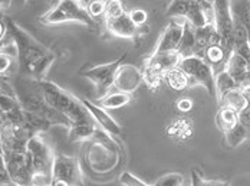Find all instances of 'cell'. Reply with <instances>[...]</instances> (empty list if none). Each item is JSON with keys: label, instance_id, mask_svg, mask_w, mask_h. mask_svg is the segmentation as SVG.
<instances>
[{"label": "cell", "instance_id": "1", "mask_svg": "<svg viewBox=\"0 0 250 186\" xmlns=\"http://www.w3.org/2000/svg\"><path fill=\"white\" fill-rule=\"evenodd\" d=\"M39 87H41V93H42L45 101L50 107H53L55 110L65 114L72 123L94 120L92 114L89 113V110L86 107L83 106L81 98L78 100L76 97L69 94L68 91H65L58 84L43 80L39 81Z\"/></svg>", "mask_w": 250, "mask_h": 186}, {"label": "cell", "instance_id": "2", "mask_svg": "<svg viewBox=\"0 0 250 186\" xmlns=\"http://www.w3.org/2000/svg\"><path fill=\"white\" fill-rule=\"evenodd\" d=\"M27 153L32 160V185H52L55 152L43 133H35L27 141Z\"/></svg>", "mask_w": 250, "mask_h": 186}, {"label": "cell", "instance_id": "3", "mask_svg": "<svg viewBox=\"0 0 250 186\" xmlns=\"http://www.w3.org/2000/svg\"><path fill=\"white\" fill-rule=\"evenodd\" d=\"M1 18L4 19L6 26H7V33L6 35L18 46V51H19V56H18L19 70H21L22 74L26 75V72L30 68V65L35 61L41 59L42 56L48 55L50 51L46 49L39 41H36L30 33H27L25 29H22V27L19 26L15 21H12L9 16H4V13H1Z\"/></svg>", "mask_w": 250, "mask_h": 186}, {"label": "cell", "instance_id": "4", "mask_svg": "<svg viewBox=\"0 0 250 186\" xmlns=\"http://www.w3.org/2000/svg\"><path fill=\"white\" fill-rule=\"evenodd\" d=\"M41 22L46 26L76 22L92 27L95 25V18L89 13L88 6L79 0H58L56 6L41 18Z\"/></svg>", "mask_w": 250, "mask_h": 186}, {"label": "cell", "instance_id": "5", "mask_svg": "<svg viewBox=\"0 0 250 186\" xmlns=\"http://www.w3.org/2000/svg\"><path fill=\"white\" fill-rule=\"evenodd\" d=\"M178 67L187 74L190 87H204L208 95L216 98V71L203 56L191 55L187 58H181Z\"/></svg>", "mask_w": 250, "mask_h": 186}, {"label": "cell", "instance_id": "6", "mask_svg": "<svg viewBox=\"0 0 250 186\" xmlns=\"http://www.w3.org/2000/svg\"><path fill=\"white\" fill-rule=\"evenodd\" d=\"M180 59L181 56L177 52L152 53L146 61V65L143 70L144 82L150 88H158L161 81H164L166 72L177 67Z\"/></svg>", "mask_w": 250, "mask_h": 186}, {"label": "cell", "instance_id": "7", "mask_svg": "<svg viewBox=\"0 0 250 186\" xmlns=\"http://www.w3.org/2000/svg\"><path fill=\"white\" fill-rule=\"evenodd\" d=\"M125 56L126 55H123L117 61H112V62H108V64H102V65H97V67H92V68L85 70V71L81 72L85 78H88L94 84L98 100L102 98V97H105L109 93L111 87H114L117 72H118L120 67L124 64Z\"/></svg>", "mask_w": 250, "mask_h": 186}, {"label": "cell", "instance_id": "8", "mask_svg": "<svg viewBox=\"0 0 250 186\" xmlns=\"http://www.w3.org/2000/svg\"><path fill=\"white\" fill-rule=\"evenodd\" d=\"M213 4L216 13L214 26L222 38V45L226 53L230 58L234 52V18L231 12V3L230 0H213Z\"/></svg>", "mask_w": 250, "mask_h": 186}, {"label": "cell", "instance_id": "9", "mask_svg": "<svg viewBox=\"0 0 250 186\" xmlns=\"http://www.w3.org/2000/svg\"><path fill=\"white\" fill-rule=\"evenodd\" d=\"M0 155L6 160L9 175L12 178L13 185H32L33 178V167L32 160L29 158L27 149L26 150H1Z\"/></svg>", "mask_w": 250, "mask_h": 186}, {"label": "cell", "instance_id": "10", "mask_svg": "<svg viewBox=\"0 0 250 186\" xmlns=\"http://www.w3.org/2000/svg\"><path fill=\"white\" fill-rule=\"evenodd\" d=\"M52 185L71 186L82 185V170L79 166V162L74 156H65V155H56L53 163V172H52Z\"/></svg>", "mask_w": 250, "mask_h": 186}, {"label": "cell", "instance_id": "11", "mask_svg": "<svg viewBox=\"0 0 250 186\" xmlns=\"http://www.w3.org/2000/svg\"><path fill=\"white\" fill-rule=\"evenodd\" d=\"M186 19L194 27H203L216 23L214 4L208 0H190Z\"/></svg>", "mask_w": 250, "mask_h": 186}, {"label": "cell", "instance_id": "12", "mask_svg": "<svg viewBox=\"0 0 250 186\" xmlns=\"http://www.w3.org/2000/svg\"><path fill=\"white\" fill-rule=\"evenodd\" d=\"M184 22L186 21L173 19V22L168 23V26L166 27L164 32L161 33L152 53L177 52L178 45L183 38V32H184Z\"/></svg>", "mask_w": 250, "mask_h": 186}, {"label": "cell", "instance_id": "13", "mask_svg": "<svg viewBox=\"0 0 250 186\" xmlns=\"http://www.w3.org/2000/svg\"><path fill=\"white\" fill-rule=\"evenodd\" d=\"M143 81H144V77H143L141 70H138L137 67H134L131 64H123L117 72L114 87L118 91L132 94L141 85Z\"/></svg>", "mask_w": 250, "mask_h": 186}, {"label": "cell", "instance_id": "14", "mask_svg": "<svg viewBox=\"0 0 250 186\" xmlns=\"http://www.w3.org/2000/svg\"><path fill=\"white\" fill-rule=\"evenodd\" d=\"M104 23H105L108 33H111L112 36H117V38H124V39H134L140 30V27L132 22L128 12H125L124 15H121L118 18L104 19Z\"/></svg>", "mask_w": 250, "mask_h": 186}, {"label": "cell", "instance_id": "15", "mask_svg": "<svg viewBox=\"0 0 250 186\" xmlns=\"http://www.w3.org/2000/svg\"><path fill=\"white\" fill-rule=\"evenodd\" d=\"M81 101L83 103V106L89 110V113L92 114V117L95 118V121L100 124L104 130H106L112 136H121L123 134V129L121 126L115 121V118L112 116H109V113L106 111L105 107L101 104H94L92 101L86 100V98H81Z\"/></svg>", "mask_w": 250, "mask_h": 186}, {"label": "cell", "instance_id": "16", "mask_svg": "<svg viewBox=\"0 0 250 186\" xmlns=\"http://www.w3.org/2000/svg\"><path fill=\"white\" fill-rule=\"evenodd\" d=\"M226 70L230 72V75L236 80V82L243 87L248 82V71H249V62L240 56L237 52L231 53V56L227 61Z\"/></svg>", "mask_w": 250, "mask_h": 186}, {"label": "cell", "instance_id": "17", "mask_svg": "<svg viewBox=\"0 0 250 186\" xmlns=\"http://www.w3.org/2000/svg\"><path fill=\"white\" fill-rule=\"evenodd\" d=\"M97 130H98V123L95 121V118L81 123H72V126L69 127V141L75 143V141L94 139Z\"/></svg>", "mask_w": 250, "mask_h": 186}, {"label": "cell", "instance_id": "18", "mask_svg": "<svg viewBox=\"0 0 250 186\" xmlns=\"http://www.w3.org/2000/svg\"><path fill=\"white\" fill-rule=\"evenodd\" d=\"M203 58L213 67V70L216 72L226 70V65H227V61H229V56H227L222 44H210L206 48Z\"/></svg>", "mask_w": 250, "mask_h": 186}, {"label": "cell", "instance_id": "19", "mask_svg": "<svg viewBox=\"0 0 250 186\" xmlns=\"http://www.w3.org/2000/svg\"><path fill=\"white\" fill-rule=\"evenodd\" d=\"M177 53L181 58H187V56H191L196 53V27L193 26L187 19L184 22V32H183V38L178 45Z\"/></svg>", "mask_w": 250, "mask_h": 186}, {"label": "cell", "instance_id": "20", "mask_svg": "<svg viewBox=\"0 0 250 186\" xmlns=\"http://www.w3.org/2000/svg\"><path fill=\"white\" fill-rule=\"evenodd\" d=\"M239 87L240 85L230 75V72L227 70H222V71L216 72V100L219 103L222 101V98L229 91L239 88Z\"/></svg>", "mask_w": 250, "mask_h": 186}, {"label": "cell", "instance_id": "21", "mask_svg": "<svg viewBox=\"0 0 250 186\" xmlns=\"http://www.w3.org/2000/svg\"><path fill=\"white\" fill-rule=\"evenodd\" d=\"M164 81L167 82V85L174 90V91H184L187 88H190V80L187 77V74L177 65L174 68H171L170 71L166 72Z\"/></svg>", "mask_w": 250, "mask_h": 186}, {"label": "cell", "instance_id": "22", "mask_svg": "<svg viewBox=\"0 0 250 186\" xmlns=\"http://www.w3.org/2000/svg\"><path fill=\"white\" fill-rule=\"evenodd\" d=\"M239 123V113L233 110L231 107L220 106V110L216 114V124L217 127L226 133L231 127H234Z\"/></svg>", "mask_w": 250, "mask_h": 186}, {"label": "cell", "instance_id": "23", "mask_svg": "<svg viewBox=\"0 0 250 186\" xmlns=\"http://www.w3.org/2000/svg\"><path fill=\"white\" fill-rule=\"evenodd\" d=\"M220 106L231 107L233 110H236L237 113H240L242 110H245L248 107V98L242 90V87L234 88L231 91H229L225 97L222 98V101L219 103Z\"/></svg>", "mask_w": 250, "mask_h": 186}, {"label": "cell", "instance_id": "24", "mask_svg": "<svg viewBox=\"0 0 250 186\" xmlns=\"http://www.w3.org/2000/svg\"><path fill=\"white\" fill-rule=\"evenodd\" d=\"M131 95L129 93H108L105 97L100 98V104L105 107L106 110H115V108H121V107L126 106L131 101Z\"/></svg>", "mask_w": 250, "mask_h": 186}, {"label": "cell", "instance_id": "25", "mask_svg": "<svg viewBox=\"0 0 250 186\" xmlns=\"http://www.w3.org/2000/svg\"><path fill=\"white\" fill-rule=\"evenodd\" d=\"M250 132L239 121L234 127H231L230 130H227L225 133L226 143L229 147L234 149V147H239L248 137H249Z\"/></svg>", "mask_w": 250, "mask_h": 186}, {"label": "cell", "instance_id": "26", "mask_svg": "<svg viewBox=\"0 0 250 186\" xmlns=\"http://www.w3.org/2000/svg\"><path fill=\"white\" fill-rule=\"evenodd\" d=\"M231 12L234 21L242 22L250 30V0H239L231 4Z\"/></svg>", "mask_w": 250, "mask_h": 186}, {"label": "cell", "instance_id": "27", "mask_svg": "<svg viewBox=\"0 0 250 186\" xmlns=\"http://www.w3.org/2000/svg\"><path fill=\"white\" fill-rule=\"evenodd\" d=\"M190 0H171V3L167 7V16L170 19H180L186 21L187 9H188Z\"/></svg>", "mask_w": 250, "mask_h": 186}, {"label": "cell", "instance_id": "28", "mask_svg": "<svg viewBox=\"0 0 250 186\" xmlns=\"http://www.w3.org/2000/svg\"><path fill=\"white\" fill-rule=\"evenodd\" d=\"M19 70V61L7 53L0 52V72H1V78H6V75L9 77L15 70Z\"/></svg>", "mask_w": 250, "mask_h": 186}, {"label": "cell", "instance_id": "29", "mask_svg": "<svg viewBox=\"0 0 250 186\" xmlns=\"http://www.w3.org/2000/svg\"><path fill=\"white\" fill-rule=\"evenodd\" d=\"M125 9L121 0H106V10L104 19H112L124 15Z\"/></svg>", "mask_w": 250, "mask_h": 186}, {"label": "cell", "instance_id": "30", "mask_svg": "<svg viewBox=\"0 0 250 186\" xmlns=\"http://www.w3.org/2000/svg\"><path fill=\"white\" fill-rule=\"evenodd\" d=\"M183 184H184V176L177 172L167 173V175L161 176L160 179H157V182H155V185L160 186H180Z\"/></svg>", "mask_w": 250, "mask_h": 186}, {"label": "cell", "instance_id": "31", "mask_svg": "<svg viewBox=\"0 0 250 186\" xmlns=\"http://www.w3.org/2000/svg\"><path fill=\"white\" fill-rule=\"evenodd\" d=\"M88 10L95 19L104 18L106 10V0H91V3L88 4Z\"/></svg>", "mask_w": 250, "mask_h": 186}, {"label": "cell", "instance_id": "32", "mask_svg": "<svg viewBox=\"0 0 250 186\" xmlns=\"http://www.w3.org/2000/svg\"><path fill=\"white\" fill-rule=\"evenodd\" d=\"M129 16H131L132 22H134L138 27L144 26L146 22H147V18H148L147 12L143 10V9H134V10H131V12H129Z\"/></svg>", "mask_w": 250, "mask_h": 186}, {"label": "cell", "instance_id": "33", "mask_svg": "<svg viewBox=\"0 0 250 186\" xmlns=\"http://www.w3.org/2000/svg\"><path fill=\"white\" fill-rule=\"evenodd\" d=\"M120 184L125 186H143L146 185V182H143L140 178L134 176L131 172H124L120 178Z\"/></svg>", "mask_w": 250, "mask_h": 186}, {"label": "cell", "instance_id": "34", "mask_svg": "<svg viewBox=\"0 0 250 186\" xmlns=\"http://www.w3.org/2000/svg\"><path fill=\"white\" fill-rule=\"evenodd\" d=\"M0 184L1 185H13L12 182V178L9 175V170H7V164H6V160L3 158V155H0Z\"/></svg>", "mask_w": 250, "mask_h": 186}, {"label": "cell", "instance_id": "35", "mask_svg": "<svg viewBox=\"0 0 250 186\" xmlns=\"http://www.w3.org/2000/svg\"><path fill=\"white\" fill-rule=\"evenodd\" d=\"M239 121L250 132V106H248L245 110L239 113Z\"/></svg>", "mask_w": 250, "mask_h": 186}, {"label": "cell", "instance_id": "36", "mask_svg": "<svg viewBox=\"0 0 250 186\" xmlns=\"http://www.w3.org/2000/svg\"><path fill=\"white\" fill-rule=\"evenodd\" d=\"M177 108H178L180 111L187 113V111H190V110L193 108V101H191L190 98H181V100L177 101Z\"/></svg>", "mask_w": 250, "mask_h": 186}, {"label": "cell", "instance_id": "37", "mask_svg": "<svg viewBox=\"0 0 250 186\" xmlns=\"http://www.w3.org/2000/svg\"><path fill=\"white\" fill-rule=\"evenodd\" d=\"M191 179H193V185H203V182H204L203 176H201L197 170H193L191 172Z\"/></svg>", "mask_w": 250, "mask_h": 186}, {"label": "cell", "instance_id": "38", "mask_svg": "<svg viewBox=\"0 0 250 186\" xmlns=\"http://www.w3.org/2000/svg\"><path fill=\"white\" fill-rule=\"evenodd\" d=\"M12 1H13V0H0V3H1V13H4V12L10 7Z\"/></svg>", "mask_w": 250, "mask_h": 186}, {"label": "cell", "instance_id": "39", "mask_svg": "<svg viewBox=\"0 0 250 186\" xmlns=\"http://www.w3.org/2000/svg\"><path fill=\"white\" fill-rule=\"evenodd\" d=\"M79 1H82V3H83V4H86V6L91 3V0H79Z\"/></svg>", "mask_w": 250, "mask_h": 186}, {"label": "cell", "instance_id": "40", "mask_svg": "<svg viewBox=\"0 0 250 186\" xmlns=\"http://www.w3.org/2000/svg\"><path fill=\"white\" fill-rule=\"evenodd\" d=\"M13 1H16V3H21V4H23V3H26V0H13Z\"/></svg>", "mask_w": 250, "mask_h": 186}, {"label": "cell", "instance_id": "41", "mask_svg": "<svg viewBox=\"0 0 250 186\" xmlns=\"http://www.w3.org/2000/svg\"><path fill=\"white\" fill-rule=\"evenodd\" d=\"M249 33H250V30H249Z\"/></svg>", "mask_w": 250, "mask_h": 186}]
</instances>
